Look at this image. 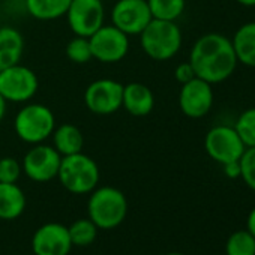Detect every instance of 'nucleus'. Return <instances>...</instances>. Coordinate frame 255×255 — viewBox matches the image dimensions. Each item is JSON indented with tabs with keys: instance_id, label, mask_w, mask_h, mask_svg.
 <instances>
[{
	"instance_id": "9",
	"label": "nucleus",
	"mask_w": 255,
	"mask_h": 255,
	"mask_svg": "<svg viewBox=\"0 0 255 255\" xmlns=\"http://www.w3.org/2000/svg\"><path fill=\"white\" fill-rule=\"evenodd\" d=\"M65 17L75 36L89 38L104 26L105 8L102 0H71Z\"/></svg>"
},
{
	"instance_id": "20",
	"label": "nucleus",
	"mask_w": 255,
	"mask_h": 255,
	"mask_svg": "<svg viewBox=\"0 0 255 255\" xmlns=\"http://www.w3.org/2000/svg\"><path fill=\"white\" fill-rule=\"evenodd\" d=\"M71 0H26L27 12L41 21H51L63 17Z\"/></svg>"
},
{
	"instance_id": "5",
	"label": "nucleus",
	"mask_w": 255,
	"mask_h": 255,
	"mask_svg": "<svg viewBox=\"0 0 255 255\" xmlns=\"http://www.w3.org/2000/svg\"><path fill=\"white\" fill-rule=\"evenodd\" d=\"M56 117L44 104H26L15 116L14 129L17 137L27 144H39L51 137Z\"/></svg>"
},
{
	"instance_id": "13",
	"label": "nucleus",
	"mask_w": 255,
	"mask_h": 255,
	"mask_svg": "<svg viewBox=\"0 0 255 255\" xmlns=\"http://www.w3.org/2000/svg\"><path fill=\"white\" fill-rule=\"evenodd\" d=\"M213 89L212 84L195 77L182 84L179 93V107L186 117L201 119L212 110Z\"/></svg>"
},
{
	"instance_id": "17",
	"label": "nucleus",
	"mask_w": 255,
	"mask_h": 255,
	"mask_svg": "<svg viewBox=\"0 0 255 255\" xmlns=\"http://www.w3.org/2000/svg\"><path fill=\"white\" fill-rule=\"evenodd\" d=\"M26 194L17 183H0V219L12 221L26 210Z\"/></svg>"
},
{
	"instance_id": "8",
	"label": "nucleus",
	"mask_w": 255,
	"mask_h": 255,
	"mask_svg": "<svg viewBox=\"0 0 255 255\" xmlns=\"http://www.w3.org/2000/svg\"><path fill=\"white\" fill-rule=\"evenodd\" d=\"M204 149L213 161L224 165L231 161H239L246 146L243 144L234 126L219 125L212 128L206 134Z\"/></svg>"
},
{
	"instance_id": "30",
	"label": "nucleus",
	"mask_w": 255,
	"mask_h": 255,
	"mask_svg": "<svg viewBox=\"0 0 255 255\" xmlns=\"http://www.w3.org/2000/svg\"><path fill=\"white\" fill-rule=\"evenodd\" d=\"M248 231L255 237V207L251 210V213L248 216Z\"/></svg>"
},
{
	"instance_id": "10",
	"label": "nucleus",
	"mask_w": 255,
	"mask_h": 255,
	"mask_svg": "<svg viewBox=\"0 0 255 255\" xmlns=\"http://www.w3.org/2000/svg\"><path fill=\"white\" fill-rule=\"evenodd\" d=\"M122 83L111 78H99L86 87L84 104L90 113L98 116H108L122 108Z\"/></svg>"
},
{
	"instance_id": "31",
	"label": "nucleus",
	"mask_w": 255,
	"mask_h": 255,
	"mask_svg": "<svg viewBox=\"0 0 255 255\" xmlns=\"http://www.w3.org/2000/svg\"><path fill=\"white\" fill-rule=\"evenodd\" d=\"M6 101H5V98L0 95V122L3 120V117H5V114H6Z\"/></svg>"
},
{
	"instance_id": "21",
	"label": "nucleus",
	"mask_w": 255,
	"mask_h": 255,
	"mask_svg": "<svg viewBox=\"0 0 255 255\" xmlns=\"http://www.w3.org/2000/svg\"><path fill=\"white\" fill-rule=\"evenodd\" d=\"M147 5L152 18L176 21L185 11L186 0H147Z\"/></svg>"
},
{
	"instance_id": "24",
	"label": "nucleus",
	"mask_w": 255,
	"mask_h": 255,
	"mask_svg": "<svg viewBox=\"0 0 255 255\" xmlns=\"http://www.w3.org/2000/svg\"><path fill=\"white\" fill-rule=\"evenodd\" d=\"M234 129L246 147H255V107L245 110L239 116Z\"/></svg>"
},
{
	"instance_id": "27",
	"label": "nucleus",
	"mask_w": 255,
	"mask_h": 255,
	"mask_svg": "<svg viewBox=\"0 0 255 255\" xmlns=\"http://www.w3.org/2000/svg\"><path fill=\"white\" fill-rule=\"evenodd\" d=\"M21 171V164L15 158H0V183H17Z\"/></svg>"
},
{
	"instance_id": "25",
	"label": "nucleus",
	"mask_w": 255,
	"mask_h": 255,
	"mask_svg": "<svg viewBox=\"0 0 255 255\" xmlns=\"http://www.w3.org/2000/svg\"><path fill=\"white\" fill-rule=\"evenodd\" d=\"M66 57L72 63H77V65L89 63L93 59L89 38H84V36L72 38L66 45Z\"/></svg>"
},
{
	"instance_id": "3",
	"label": "nucleus",
	"mask_w": 255,
	"mask_h": 255,
	"mask_svg": "<svg viewBox=\"0 0 255 255\" xmlns=\"http://www.w3.org/2000/svg\"><path fill=\"white\" fill-rule=\"evenodd\" d=\"M141 50L156 62H165L173 59L182 48V30L176 21L155 20L146 26L138 35Z\"/></svg>"
},
{
	"instance_id": "11",
	"label": "nucleus",
	"mask_w": 255,
	"mask_h": 255,
	"mask_svg": "<svg viewBox=\"0 0 255 255\" xmlns=\"http://www.w3.org/2000/svg\"><path fill=\"white\" fill-rule=\"evenodd\" d=\"M62 155L48 144H35L23 158L21 168L26 176L38 183H45L57 177Z\"/></svg>"
},
{
	"instance_id": "34",
	"label": "nucleus",
	"mask_w": 255,
	"mask_h": 255,
	"mask_svg": "<svg viewBox=\"0 0 255 255\" xmlns=\"http://www.w3.org/2000/svg\"><path fill=\"white\" fill-rule=\"evenodd\" d=\"M0 2H2V0H0Z\"/></svg>"
},
{
	"instance_id": "32",
	"label": "nucleus",
	"mask_w": 255,
	"mask_h": 255,
	"mask_svg": "<svg viewBox=\"0 0 255 255\" xmlns=\"http://www.w3.org/2000/svg\"><path fill=\"white\" fill-rule=\"evenodd\" d=\"M237 2L243 6H248V8H252L255 6V0H237Z\"/></svg>"
},
{
	"instance_id": "19",
	"label": "nucleus",
	"mask_w": 255,
	"mask_h": 255,
	"mask_svg": "<svg viewBox=\"0 0 255 255\" xmlns=\"http://www.w3.org/2000/svg\"><path fill=\"white\" fill-rule=\"evenodd\" d=\"M237 62L255 68V21L240 26L231 39Z\"/></svg>"
},
{
	"instance_id": "33",
	"label": "nucleus",
	"mask_w": 255,
	"mask_h": 255,
	"mask_svg": "<svg viewBox=\"0 0 255 255\" xmlns=\"http://www.w3.org/2000/svg\"><path fill=\"white\" fill-rule=\"evenodd\" d=\"M165 255H185V254H180V252H168Z\"/></svg>"
},
{
	"instance_id": "16",
	"label": "nucleus",
	"mask_w": 255,
	"mask_h": 255,
	"mask_svg": "<svg viewBox=\"0 0 255 255\" xmlns=\"http://www.w3.org/2000/svg\"><path fill=\"white\" fill-rule=\"evenodd\" d=\"M24 53L23 35L11 26L0 27V71L20 63Z\"/></svg>"
},
{
	"instance_id": "14",
	"label": "nucleus",
	"mask_w": 255,
	"mask_h": 255,
	"mask_svg": "<svg viewBox=\"0 0 255 255\" xmlns=\"http://www.w3.org/2000/svg\"><path fill=\"white\" fill-rule=\"evenodd\" d=\"M72 248L68 227L59 222L41 225L32 237V251L35 255H69Z\"/></svg>"
},
{
	"instance_id": "7",
	"label": "nucleus",
	"mask_w": 255,
	"mask_h": 255,
	"mask_svg": "<svg viewBox=\"0 0 255 255\" xmlns=\"http://www.w3.org/2000/svg\"><path fill=\"white\" fill-rule=\"evenodd\" d=\"M92 56L101 63H117L129 51V36L113 24L101 26L89 36Z\"/></svg>"
},
{
	"instance_id": "2",
	"label": "nucleus",
	"mask_w": 255,
	"mask_h": 255,
	"mask_svg": "<svg viewBox=\"0 0 255 255\" xmlns=\"http://www.w3.org/2000/svg\"><path fill=\"white\" fill-rule=\"evenodd\" d=\"M89 219L99 230H113L122 225L128 215V200L114 186H98L90 192L87 201Z\"/></svg>"
},
{
	"instance_id": "29",
	"label": "nucleus",
	"mask_w": 255,
	"mask_h": 255,
	"mask_svg": "<svg viewBox=\"0 0 255 255\" xmlns=\"http://www.w3.org/2000/svg\"><path fill=\"white\" fill-rule=\"evenodd\" d=\"M224 173L228 179H237L240 177V159L239 161H231L222 165Z\"/></svg>"
},
{
	"instance_id": "1",
	"label": "nucleus",
	"mask_w": 255,
	"mask_h": 255,
	"mask_svg": "<svg viewBox=\"0 0 255 255\" xmlns=\"http://www.w3.org/2000/svg\"><path fill=\"white\" fill-rule=\"evenodd\" d=\"M189 63L194 68L195 77L213 86L230 78L239 62L231 39L221 33H206L192 45Z\"/></svg>"
},
{
	"instance_id": "6",
	"label": "nucleus",
	"mask_w": 255,
	"mask_h": 255,
	"mask_svg": "<svg viewBox=\"0 0 255 255\" xmlns=\"http://www.w3.org/2000/svg\"><path fill=\"white\" fill-rule=\"evenodd\" d=\"M38 87L36 74L21 63L0 71V95L6 102H27L36 95Z\"/></svg>"
},
{
	"instance_id": "26",
	"label": "nucleus",
	"mask_w": 255,
	"mask_h": 255,
	"mask_svg": "<svg viewBox=\"0 0 255 255\" xmlns=\"http://www.w3.org/2000/svg\"><path fill=\"white\" fill-rule=\"evenodd\" d=\"M240 179L255 191V147H246L240 158Z\"/></svg>"
},
{
	"instance_id": "15",
	"label": "nucleus",
	"mask_w": 255,
	"mask_h": 255,
	"mask_svg": "<svg viewBox=\"0 0 255 255\" xmlns=\"http://www.w3.org/2000/svg\"><path fill=\"white\" fill-rule=\"evenodd\" d=\"M122 107L135 117H144L155 108V95L143 83H128L123 84Z\"/></svg>"
},
{
	"instance_id": "28",
	"label": "nucleus",
	"mask_w": 255,
	"mask_h": 255,
	"mask_svg": "<svg viewBox=\"0 0 255 255\" xmlns=\"http://www.w3.org/2000/svg\"><path fill=\"white\" fill-rule=\"evenodd\" d=\"M174 78L177 80V83L180 84H185L188 81H191L192 78H195V72H194V68L192 65L188 62H183L180 65H177V68L174 69Z\"/></svg>"
},
{
	"instance_id": "18",
	"label": "nucleus",
	"mask_w": 255,
	"mask_h": 255,
	"mask_svg": "<svg viewBox=\"0 0 255 255\" xmlns=\"http://www.w3.org/2000/svg\"><path fill=\"white\" fill-rule=\"evenodd\" d=\"M51 137H53V147L62 156L83 152V146H84L83 132L80 131V128H77L72 123H63L59 128H54Z\"/></svg>"
},
{
	"instance_id": "23",
	"label": "nucleus",
	"mask_w": 255,
	"mask_h": 255,
	"mask_svg": "<svg viewBox=\"0 0 255 255\" xmlns=\"http://www.w3.org/2000/svg\"><path fill=\"white\" fill-rule=\"evenodd\" d=\"M227 255H255V237L248 230L233 233L227 240Z\"/></svg>"
},
{
	"instance_id": "22",
	"label": "nucleus",
	"mask_w": 255,
	"mask_h": 255,
	"mask_svg": "<svg viewBox=\"0 0 255 255\" xmlns=\"http://www.w3.org/2000/svg\"><path fill=\"white\" fill-rule=\"evenodd\" d=\"M98 230L99 228L89 218H81V219L74 221L68 227V233H69L72 246L84 248V246L92 245L98 237Z\"/></svg>"
},
{
	"instance_id": "4",
	"label": "nucleus",
	"mask_w": 255,
	"mask_h": 255,
	"mask_svg": "<svg viewBox=\"0 0 255 255\" xmlns=\"http://www.w3.org/2000/svg\"><path fill=\"white\" fill-rule=\"evenodd\" d=\"M99 167L93 158L83 152L62 156L57 179L62 186L75 195L90 194L99 183Z\"/></svg>"
},
{
	"instance_id": "12",
	"label": "nucleus",
	"mask_w": 255,
	"mask_h": 255,
	"mask_svg": "<svg viewBox=\"0 0 255 255\" xmlns=\"http://www.w3.org/2000/svg\"><path fill=\"white\" fill-rule=\"evenodd\" d=\"M150 21L147 0H117L111 9V24L128 36H138Z\"/></svg>"
}]
</instances>
